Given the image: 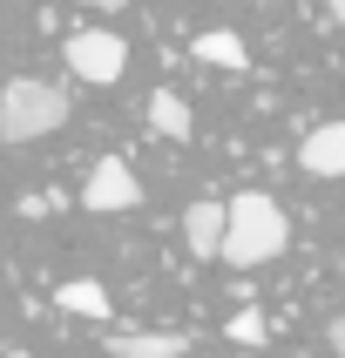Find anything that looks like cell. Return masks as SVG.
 <instances>
[{"instance_id":"cell-1","label":"cell","mask_w":345,"mask_h":358,"mask_svg":"<svg viewBox=\"0 0 345 358\" xmlns=\"http://www.w3.org/2000/svg\"><path fill=\"white\" fill-rule=\"evenodd\" d=\"M284 243H291V223H284L278 196L244 189V196L223 203V243H217V257L230 264V271H258V264L284 257Z\"/></svg>"},{"instance_id":"cell-2","label":"cell","mask_w":345,"mask_h":358,"mask_svg":"<svg viewBox=\"0 0 345 358\" xmlns=\"http://www.w3.org/2000/svg\"><path fill=\"white\" fill-rule=\"evenodd\" d=\"M68 122V95L41 75H14L0 88V142H41Z\"/></svg>"},{"instance_id":"cell-3","label":"cell","mask_w":345,"mask_h":358,"mask_svg":"<svg viewBox=\"0 0 345 358\" xmlns=\"http://www.w3.org/2000/svg\"><path fill=\"white\" fill-rule=\"evenodd\" d=\"M68 68H75L81 81H95V88H108V81H122V68H129V48H122V34H108V27H81V34H68Z\"/></svg>"},{"instance_id":"cell-4","label":"cell","mask_w":345,"mask_h":358,"mask_svg":"<svg viewBox=\"0 0 345 358\" xmlns=\"http://www.w3.org/2000/svg\"><path fill=\"white\" fill-rule=\"evenodd\" d=\"M142 203V182H136V169L122 156H101L95 169H88V182H81V210L88 217H122V210H136Z\"/></svg>"},{"instance_id":"cell-5","label":"cell","mask_w":345,"mask_h":358,"mask_svg":"<svg viewBox=\"0 0 345 358\" xmlns=\"http://www.w3.org/2000/svg\"><path fill=\"white\" fill-rule=\"evenodd\" d=\"M298 162L311 176H345V122H318V129L298 142Z\"/></svg>"},{"instance_id":"cell-6","label":"cell","mask_w":345,"mask_h":358,"mask_svg":"<svg viewBox=\"0 0 345 358\" xmlns=\"http://www.w3.org/2000/svg\"><path fill=\"white\" fill-rule=\"evenodd\" d=\"M190 338L176 331H108V358H183Z\"/></svg>"},{"instance_id":"cell-7","label":"cell","mask_w":345,"mask_h":358,"mask_svg":"<svg viewBox=\"0 0 345 358\" xmlns=\"http://www.w3.org/2000/svg\"><path fill=\"white\" fill-rule=\"evenodd\" d=\"M183 243L197 250V257H217V243H223V203H190L183 210Z\"/></svg>"},{"instance_id":"cell-8","label":"cell","mask_w":345,"mask_h":358,"mask_svg":"<svg viewBox=\"0 0 345 358\" xmlns=\"http://www.w3.org/2000/svg\"><path fill=\"white\" fill-rule=\"evenodd\" d=\"M55 304H61V311H75V318H95V324L115 318V304H108V291H101L95 278H68V284L55 291Z\"/></svg>"},{"instance_id":"cell-9","label":"cell","mask_w":345,"mask_h":358,"mask_svg":"<svg viewBox=\"0 0 345 358\" xmlns=\"http://www.w3.org/2000/svg\"><path fill=\"white\" fill-rule=\"evenodd\" d=\"M149 129H156V136H169V142L190 136V108H183L176 88H156V95H149Z\"/></svg>"},{"instance_id":"cell-10","label":"cell","mask_w":345,"mask_h":358,"mask_svg":"<svg viewBox=\"0 0 345 358\" xmlns=\"http://www.w3.org/2000/svg\"><path fill=\"white\" fill-rule=\"evenodd\" d=\"M197 61H210V68H244V41L230 34V27H210V34H197Z\"/></svg>"},{"instance_id":"cell-11","label":"cell","mask_w":345,"mask_h":358,"mask_svg":"<svg viewBox=\"0 0 345 358\" xmlns=\"http://www.w3.org/2000/svg\"><path fill=\"white\" fill-rule=\"evenodd\" d=\"M223 338H230V345H264L271 324H264V311H237V318L223 324Z\"/></svg>"},{"instance_id":"cell-12","label":"cell","mask_w":345,"mask_h":358,"mask_svg":"<svg viewBox=\"0 0 345 358\" xmlns=\"http://www.w3.org/2000/svg\"><path fill=\"white\" fill-rule=\"evenodd\" d=\"M325 338H332V352L345 358V311H339V318H332V324H325Z\"/></svg>"},{"instance_id":"cell-13","label":"cell","mask_w":345,"mask_h":358,"mask_svg":"<svg viewBox=\"0 0 345 358\" xmlns=\"http://www.w3.org/2000/svg\"><path fill=\"white\" fill-rule=\"evenodd\" d=\"M81 7H95V14H115V7H129V0H81Z\"/></svg>"},{"instance_id":"cell-14","label":"cell","mask_w":345,"mask_h":358,"mask_svg":"<svg viewBox=\"0 0 345 358\" xmlns=\"http://www.w3.org/2000/svg\"><path fill=\"white\" fill-rule=\"evenodd\" d=\"M325 14H332V20H345V0H325Z\"/></svg>"}]
</instances>
